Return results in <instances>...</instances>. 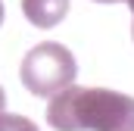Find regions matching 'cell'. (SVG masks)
Listing matches in <instances>:
<instances>
[{"label": "cell", "mask_w": 134, "mask_h": 131, "mask_svg": "<svg viewBox=\"0 0 134 131\" xmlns=\"http://www.w3.org/2000/svg\"><path fill=\"white\" fill-rule=\"evenodd\" d=\"M56 131H134V97L109 88H66L47 106Z\"/></svg>", "instance_id": "6da1fadb"}, {"label": "cell", "mask_w": 134, "mask_h": 131, "mask_svg": "<svg viewBox=\"0 0 134 131\" xmlns=\"http://www.w3.org/2000/svg\"><path fill=\"white\" fill-rule=\"evenodd\" d=\"M75 75H78V66H75L72 50L56 41H44V44L31 47L19 69L25 91L34 97H56L59 91L72 88Z\"/></svg>", "instance_id": "7a4b0ae2"}, {"label": "cell", "mask_w": 134, "mask_h": 131, "mask_svg": "<svg viewBox=\"0 0 134 131\" xmlns=\"http://www.w3.org/2000/svg\"><path fill=\"white\" fill-rule=\"evenodd\" d=\"M22 13L37 28H53L66 19L69 0H22Z\"/></svg>", "instance_id": "3957f363"}, {"label": "cell", "mask_w": 134, "mask_h": 131, "mask_svg": "<svg viewBox=\"0 0 134 131\" xmlns=\"http://www.w3.org/2000/svg\"><path fill=\"white\" fill-rule=\"evenodd\" d=\"M0 131H37L31 119L25 116H13V112H0Z\"/></svg>", "instance_id": "277c9868"}, {"label": "cell", "mask_w": 134, "mask_h": 131, "mask_svg": "<svg viewBox=\"0 0 134 131\" xmlns=\"http://www.w3.org/2000/svg\"><path fill=\"white\" fill-rule=\"evenodd\" d=\"M6 109V94H3V88H0V112Z\"/></svg>", "instance_id": "5b68a950"}, {"label": "cell", "mask_w": 134, "mask_h": 131, "mask_svg": "<svg viewBox=\"0 0 134 131\" xmlns=\"http://www.w3.org/2000/svg\"><path fill=\"white\" fill-rule=\"evenodd\" d=\"M0 25H3V3H0Z\"/></svg>", "instance_id": "8992f818"}, {"label": "cell", "mask_w": 134, "mask_h": 131, "mask_svg": "<svg viewBox=\"0 0 134 131\" xmlns=\"http://www.w3.org/2000/svg\"><path fill=\"white\" fill-rule=\"evenodd\" d=\"M97 3H115V0H97Z\"/></svg>", "instance_id": "52a82bcc"}, {"label": "cell", "mask_w": 134, "mask_h": 131, "mask_svg": "<svg viewBox=\"0 0 134 131\" xmlns=\"http://www.w3.org/2000/svg\"><path fill=\"white\" fill-rule=\"evenodd\" d=\"M128 6H131V13H134V0H128Z\"/></svg>", "instance_id": "ba28073f"}, {"label": "cell", "mask_w": 134, "mask_h": 131, "mask_svg": "<svg viewBox=\"0 0 134 131\" xmlns=\"http://www.w3.org/2000/svg\"><path fill=\"white\" fill-rule=\"evenodd\" d=\"M131 37H134V28H131Z\"/></svg>", "instance_id": "9c48e42d"}]
</instances>
